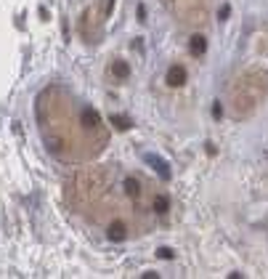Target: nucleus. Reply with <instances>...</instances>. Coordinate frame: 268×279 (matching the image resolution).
I'll return each mask as SVG.
<instances>
[{"label": "nucleus", "instance_id": "obj_1", "mask_svg": "<svg viewBox=\"0 0 268 279\" xmlns=\"http://www.w3.org/2000/svg\"><path fill=\"white\" fill-rule=\"evenodd\" d=\"M268 88V77L263 72H250L244 75L239 83H236L234 88V96H231V112L236 117H244V114H250L255 106L260 104V98H263V93Z\"/></svg>", "mask_w": 268, "mask_h": 279}, {"label": "nucleus", "instance_id": "obj_2", "mask_svg": "<svg viewBox=\"0 0 268 279\" xmlns=\"http://www.w3.org/2000/svg\"><path fill=\"white\" fill-rule=\"evenodd\" d=\"M165 83L173 85V88H181V85L186 83V69H183L181 64H173L170 69H167V75H165Z\"/></svg>", "mask_w": 268, "mask_h": 279}, {"label": "nucleus", "instance_id": "obj_3", "mask_svg": "<svg viewBox=\"0 0 268 279\" xmlns=\"http://www.w3.org/2000/svg\"><path fill=\"white\" fill-rule=\"evenodd\" d=\"M106 237H109L112 242H122V239L128 237V226L122 221H112L109 229H106Z\"/></svg>", "mask_w": 268, "mask_h": 279}, {"label": "nucleus", "instance_id": "obj_4", "mask_svg": "<svg viewBox=\"0 0 268 279\" xmlns=\"http://www.w3.org/2000/svg\"><path fill=\"white\" fill-rule=\"evenodd\" d=\"M189 51H191V56H204V51H207V40H204V35H191Z\"/></svg>", "mask_w": 268, "mask_h": 279}, {"label": "nucleus", "instance_id": "obj_5", "mask_svg": "<svg viewBox=\"0 0 268 279\" xmlns=\"http://www.w3.org/2000/svg\"><path fill=\"white\" fill-rule=\"evenodd\" d=\"M80 120H82V125H85V128H98V125H101V117H98V112H93V109H82Z\"/></svg>", "mask_w": 268, "mask_h": 279}, {"label": "nucleus", "instance_id": "obj_6", "mask_svg": "<svg viewBox=\"0 0 268 279\" xmlns=\"http://www.w3.org/2000/svg\"><path fill=\"white\" fill-rule=\"evenodd\" d=\"M125 194L130 199H138L141 197V184L135 181V178H125Z\"/></svg>", "mask_w": 268, "mask_h": 279}, {"label": "nucleus", "instance_id": "obj_7", "mask_svg": "<svg viewBox=\"0 0 268 279\" xmlns=\"http://www.w3.org/2000/svg\"><path fill=\"white\" fill-rule=\"evenodd\" d=\"M112 72H114V77H120V80H125V77L130 75V67L125 64V61H114V64H112Z\"/></svg>", "mask_w": 268, "mask_h": 279}, {"label": "nucleus", "instance_id": "obj_8", "mask_svg": "<svg viewBox=\"0 0 268 279\" xmlns=\"http://www.w3.org/2000/svg\"><path fill=\"white\" fill-rule=\"evenodd\" d=\"M167 207H170V199L162 197V194H157V197H154V210H157V213H167Z\"/></svg>", "mask_w": 268, "mask_h": 279}, {"label": "nucleus", "instance_id": "obj_9", "mask_svg": "<svg viewBox=\"0 0 268 279\" xmlns=\"http://www.w3.org/2000/svg\"><path fill=\"white\" fill-rule=\"evenodd\" d=\"M112 122H114V125H117L120 130H128V128H130V120H128V117H117V114H114Z\"/></svg>", "mask_w": 268, "mask_h": 279}, {"label": "nucleus", "instance_id": "obj_10", "mask_svg": "<svg viewBox=\"0 0 268 279\" xmlns=\"http://www.w3.org/2000/svg\"><path fill=\"white\" fill-rule=\"evenodd\" d=\"M159 258H173V250H167V247H162V250H159Z\"/></svg>", "mask_w": 268, "mask_h": 279}]
</instances>
